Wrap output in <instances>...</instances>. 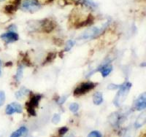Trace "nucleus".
<instances>
[{"instance_id":"aec40b11","label":"nucleus","mask_w":146,"mask_h":137,"mask_svg":"<svg viewBox=\"0 0 146 137\" xmlns=\"http://www.w3.org/2000/svg\"><path fill=\"white\" fill-rule=\"evenodd\" d=\"M74 44H75V42L72 41V40H68V41L66 42V45H65V48H64V52H68L70 51V50L73 48L74 46Z\"/></svg>"},{"instance_id":"7ed1b4c3","label":"nucleus","mask_w":146,"mask_h":137,"mask_svg":"<svg viewBox=\"0 0 146 137\" xmlns=\"http://www.w3.org/2000/svg\"><path fill=\"white\" fill-rule=\"evenodd\" d=\"M96 86V83L93 82H84L78 85L73 91V94L75 96H80L92 91Z\"/></svg>"},{"instance_id":"dca6fc26","label":"nucleus","mask_w":146,"mask_h":137,"mask_svg":"<svg viewBox=\"0 0 146 137\" xmlns=\"http://www.w3.org/2000/svg\"><path fill=\"white\" fill-rule=\"evenodd\" d=\"M29 93H30L28 89H27L26 88H24V87H23V88H21L19 91L15 93V96H16V98L18 99H21L23 96L28 95Z\"/></svg>"},{"instance_id":"39448f33","label":"nucleus","mask_w":146,"mask_h":137,"mask_svg":"<svg viewBox=\"0 0 146 137\" xmlns=\"http://www.w3.org/2000/svg\"><path fill=\"white\" fill-rule=\"evenodd\" d=\"M134 109L137 111H142L146 109V92L139 95L134 102Z\"/></svg>"},{"instance_id":"cd10ccee","label":"nucleus","mask_w":146,"mask_h":137,"mask_svg":"<svg viewBox=\"0 0 146 137\" xmlns=\"http://www.w3.org/2000/svg\"><path fill=\"white\" fill-rule=\"evenodd\" d=\"M2 61L0 60V76H1V74H2Z\"/></svg>"},{"instance_id":"4be33fe9","label":"nucleus","mask_w":146,"mask_h":137,"mask_svg":"<svg viewBox=\"0 0 146 137\" xmlns=\"http://www.w3.org/2000/svg\"><path fill=\"white\" fill-rule=\"evenodd\" d=\"M88 137H102L101 133L98 130H93L88 135Z\"/></svg>"},{"instance_id":"393cba45","label":"nucleus","mask_w":146,"mask_h":137,"mask_svg":"<svg viewBox=\"0 0 146 137\" xmlns=\"http://www.w3.org/2000/svg\"><path fill=\"white\" fill-rule=\"evenodd\" d=\"M67 131H68V128L64 126V127L60 128L58 129V134L61 136H63L64 135V134H66V133H67Z\"/></svg>"},{"instance_id":"9b49d317","label":"nucleus","mask_w":146,"mask_h":137,"mask_svg":"<svg viewBox=\"0 0 146 137\" xmlns=\"http://www.w3.org/2000/svg\"><path fill=\"white\" fill-rule=\"evenodd\" d=\"M121 118H122V116L120 113H113L109 116L108 120H109L110 123L111 124L112 126H116V125L119 124Z\"/></svg>"},{"instance_id":"c756f323","label":"nucleus","mask_w":146,"mask_h":137,"mask_svg":"<svg viewBox=\"0 0 146 137\" xmlns=\"http://www.w3.org/2000/svg\"><path fill=\"white\" fill-rule=\"evenodd\" d=\"M48 1H49V2H52V1H53V0H48Z\"/></svg>"},{"instance_id":"f8f14e48","label":"nucleus","mask_w":146,"mask_h":137,"mask_svg":"<svg viewBox=\"0 0 146 137\" xmlns=\"http://www.w3.org/2000/svg\"><path fill=\"white\" fill-rule=\"evenodd\" d=\"M146 123V111L142 113L141 114L138 116L137 118L136 121L135 122V126L136 128H139L142 127L143 125Z\"/></svg>"},{"instance_id":"6ab92c4d","label":"nucleus","mask_w":146,"mask_h":137,"mask_svg":"<svg viewBox=\"0 0 146 137\" xmlns=\"http://www.w3.org/2000/svg\"><path fill=\"white\" fill-rule=\"evenodd\" d=\"M16 8L17 7L15 5H9L5 7V12L7 13H13L16 10Z\"/></svg>"},{"instance_id":"6e6552de","label":"nucleus","mask_w":146,"mask_h":137,"mask_svg":"<svg viewBox=\"0 0 146 137\" xmlns=\"http://www.w3.org/2000/svg\"><path fill=\"white\" fill-rule=\"evenodd\" d=\"M0 37H1L2 40H4L7 43L14 42L18 41V39H19V36H18V34L16 32H13V31H10V32H7V33L2 34L0 36Z\"/></svg>"},{"instance_id":"0eeeda50","label":"nucleus","mask_w":146,"mask_h":137,"mask_svg":"<svg viewBox=\"0 0 146 137\" xmlns=\"http://www.w3.org/2000/svg\"><path fill=\"white\" fill-rule=\"evenodd\" d=\"M23 109L20 104L16 102H13L8 104L5 109V113L8 115L14 114V113H21Z\"/></svg>"},{"instance_id":"2eb2a0df","label":"nucleus","mask_w":146,"mask_h":137,"mask_svg":"<svg viewBox=\"0 0 146 137\" xmlns=\"http://www.w3.org/2000/svg\"><path fill=\"white\" fill-rule=\"evenodd\" d=\"M27 132V128L24 126H22L20 128H18V130H15V132H13L11 134L10 137H21L25 134Z\"/></svg>"},{"instance_id":"20e7f679","label":"nucleus","mask_w":146,"mask_h":137,"mask_svg":"<svg viewBox=\"0 0 146 137\" xmlns=\"http://www.w3.org/2000/svg\"><path fill=\"white\" fill-rule=\"evenodd\" d=\"M41 8L38 0H23L21 4V10L25 12L35 13Z\"/></svg>"},{"instance_id":"f3484780","label":"nucleus","mask_w":146,"mask_h":137,"mask_svg":"<svg viewBox=\"0 0 146 137\" xmlns=\"http://www.w3.org/2000/svg\"><path fill=\"white\" fill-rule=\"evenodd\" d=\"M23 69L22 65H20V66H18V69H17L16 71V74H15V78L16 79L17 82H20L21 80L22 77H23Z\"/></svg>"},{"instance_id":"7c9ffc66","label":"nucleus","mask_w":146,"mask_h":137,"mask_svg":"<svg viewBox=\"0 0 146 137\" xmlns=\"http://www.w3.org/2000/svg\"><path fill=\"white\" fill-rule=\"evenodd\" d=\"M0 1H2V0H0Z\"/></svg>"},{"instance_id":"9d476101","label":"nucleus","mask_w":146,"mask_h":137,"mask_svg":"<svg viewBox=\"0 0 146 137\" xmlns=\"http://www.w3.org/2000/svg\"><path fill=\"white\" fill-rule=\"evenodd\" d=\"M42 99V96L40 94H32L29 101L26 102V105H29L30 107H32L34 108H36L38 107L40 101Z\"/></svg>"},{"instance_id":"b1692460","label":"nucleus","mask_w":146,"mask_h":137,"mask_svg":"<svg viewBox=\"0 0 146 137\" xmlns=\"http://www.w3.org/2000/svg\"><path fill=\"white\" fill-rule=\"evenodd\" d=\"M61 120V116L59 114H55L52 118V122L53 124H58Z\"/></svg>"},{"instance_id":"ddd939ff","label":"nucleus","mask_w":146,"mask_h":137,"mask_svg":"<svg viewBox=\"0 0 146 137\" xmlns=\"http://www.w3.org/2000/svg\"><path fill=\"white\" fill-rule=\"evenodd\" d=\"M94 16L93 15H89L88 17H87L86 20L78 23L76 25H75V26H76L77 28H81V27L88 26H89V25L92 24V23H94Z\"/></svg>"},{"instance_id":"bb28decb","label":"nucleus","mask_w":146,"mask_h":137,"mask_svg":"<svg viewBox=\"0 0 146 137\" xmlns=\"http://www.w3.org/2000/svg\"><path fill=\"white\" fill-rule=\"evenodd\" d=\"M66 99V96H62V97L59 98L58 100V104H63L65 102Z\"/></svg>"},{"instance_id":"f257e3e1","label":"nucleus","mask_w":146,"mask_h":137,"mask_svg":"<svg viewBox=\"0 0 146 137\" xmlns=\"http://www.w3.org/2000/svg\"><path fill=\"white\" fill-rule=\"evenodd\" d=\"M131 86H132V85L129 82H126V83H124L123 84L120 85V88H118L119 90H118V93H116L114 100H113V104L115 107H118L124 102L128 95L129 93Z\"/></svg>"},{"instance_id":"5701e85b","label":"nucleus","mask_w":146,"mask_h":137,"mask_svg":"<svg viewBox=\"0 0 146 137\" xmlns=\"http://www.w3.org/2000/svg\"><path fill=\"white\" fill-rule=\"evenodd\" d=\"M6 96H5V93L4 91H0V107L5 104Z\"/></svg>"},{"instance_id":"c85d7f7f","label":"nucleus","mask_w":146,"mask_h":137,"mask_svg":"<svg viewBox=\"0 0 146 137\" xmlns=\"http://www.w3.org/2000/svg\"><path fill=\"white\" fill-rule=\"evenodd\" d=\"M140 66H146V64L145 63H143V64H142L140 65Z\"/></svg>"},{"instance_id":"423d86ee","label":"nucleus","mask_w":146,"mask_h":137,"mask_svg":"<svg viewBox=\"0 0 146 137\" xmlns=\"http://www.w3.org/2000/svg\"><path fill=\"white\" fill-rule=\"evenodd\" d=\"M112 71H113V66L110 64V63L106 62V63L102 64L101 66H99V67L97 68V69L92 71L91 73H90V74H88V77H89L90 75H91V74H93L95 71H100L103 77H108V75L111 73Z\"/></svg>"},{"instance_id":"a211bd4d","label":"nucleus","mask_w":146,"mask_h":137,"mask_svg":"<svg viewBox=\"0 0 146 137\" xmlns=\"http://www.w3.org/2000/svg\"><path fill=\"white\" fill-rule=\"evenodd\" d=\"M56 56V53H50L48 55V56H47L45 61H43V64H45L50 63V62H52V61L55 59Z\"/></svg>"},{"instance_id":"f03ea898","label":"nucleus","mask_w":146,"mask_h":137,"mask_svg":"<svg viewBox=\"0 0 146 137\" xmlns=\"http://www.w3.org/2000/svg\"><path fill=\"white\" fill-rule=\"evenodd\" d=\"M108 23H107L103 25L101 28H99V27H93V28H88L86 32H83L81 35L78 36V38L77 40L78 42L82 41L83 42H86L88 41V40L96 38L101 34H102V32L105 31V28L108 27Z\"/></svg>"},{"instance_id":"1a4fd4ad","label":"nucleus","mask_w":146,"mask_h":137,"mask_svg":"<svg viewBox=\"0 0 146 137\" xmlns=\"http://www.w3.org/2000/svg\"><path fill=\"white\" fill-rule=\"evenodd\" d=\"M40 28H42L43 32H46V33H49V32H51L54 29L55 23L52 21L45 19V20L42 21L41 22H40Z\"/></svg>"},{"instance_id":"4468645a","label":"nucleus","mask_w":146,"mask_h":137,"mask_svg":"<svg viewBox=\"0 0 146 137\" xmlns=\"http://www.w3.org/2000/svg\"><path fill=\"white\" fill-rule=\"evenodd\" d=\"M93 102L95 105H100L103 102V95L101 92H96L94 94Z\"/></svg>"},{"instance_id":"a878e982","label":"nucleus","mask_w":146,"mask_h":137,"mask_svg":"<svg viewBox=\"0 0 146 137\" xmlns=\"http://www.w3.org/2000/svg\"><path fill=\"white\" fill-rule=\"evenodd\" d=\"M119 88H120L119 85H115V84H113V83H112V84H110L108 86V89L111 90V91H113V90H116Z\"/></svg>"},{"instance_id":"412c9836","label":"nucleus","mask_w":146,"mask_h":137,"mask_svg":"<svg viewBox=\"0 0 146 137\" xmlns=\"http://www.w3.org/2000/svg\"><path fill=\"white\" fill-rule=\"evenodd\" d=\"M69 109L71 111L72 113H77L79 109V105L77 103H72L69 107Z\"/></svg>"}]
</instances>
